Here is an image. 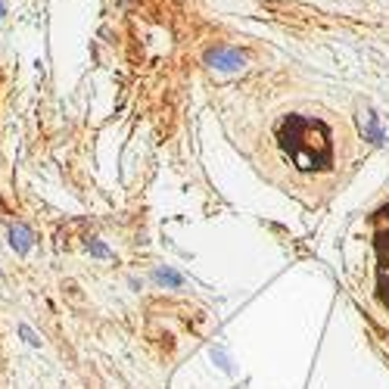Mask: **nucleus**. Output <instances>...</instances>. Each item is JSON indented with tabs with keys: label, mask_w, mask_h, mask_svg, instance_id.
Here are the masks:
<instances>
[{
	"label": "nucleus",
	"mask_w": 389,
	"mask_h": 389,
	"mask_svg": "<svg viewBox=\"0 0 389 389\" xmlns=\"http://www.w3.org/2000/svg\"><path fill=\"white\" fill-rule=\"evenodd\" d=\"M365 137L367 140H374V144H383V128H380V122H377V116L374 112H367V125H365Z\"/></svg>",
	"instance_id": "nucleus-5"
},
{
	"label": "nucleus",
	"mask_w": 389,
	"mask_h": 389,
	"mask_svg": "<svg viewBox=\"0 0 389 389\" xmlns=\"http://www.w3.org/2000/svg\"><path fill=\"white\" fill-rule=\"evenodd\" d=\"M277 144L299 171H324L333 165L330 128L321 119L299 116V112L284 116L277 125Z\"/></svg>",
	"instance_id": "nucleus-1"
},
{
	"label": "nucleus",
	"mask_w": 389,
	"mask_h": 389,
	"mask_svg": "<svg viewBox=\"0 0 389 389\" xmlns=\"http://www.w3.org/2000/svg\"><path fill=\"white\" fill-rule=\"evenodd\" d=\"M122 3H128V0H122Z\"/></svg>",
	"instance_id": "nucleus-9"
},
{
	"label": "nucleus",
	"mask_w": 389,
	"mask_h": 389,
	"mask_svg": "<svg viewBox=\"0 0 389 389\" xmlns=\"http://www.w3.org/2000/svg\"><path fill=\"white\" fill-rule=\"evenodd\" d=\"M87 252H91V256H97V259H109L112 256V250L106 243H100V240H87Z\"/></svg>",
	"instance_id": "nucleus-6"
},
{
	"label": "nucleus",
	"mask_w": 389,
	"mask_h": 389,
	"mask_svg": "<svg viewBox=\"0 0 389 389\" xmlns=\"http://www.w3.org/2000/svg\"><path fill=\"white\" fill-rule=\"evenodd\" d=\"M203 63L215 72H240L246 66V56L240 50H234V47H209Z\"/></svg>",
	"instance_id": "nucleus-2"
},
{
	"label": "nucleus",
	"mask_w": 389,
	"mask_h": 389,
	"mask_svg": "<svg viewBox=\"0 0 389 389\" xmlns=\"http://www.w3.org/2000/svg\"><path fill=\"white\" fill-rule=\"evenodd\" d=\"M153 280H156L159 287H171V290H181V287H184V277H181L178 271H171V268H156V271H153Z\"/></svg>",
	"instance_id": "nucleus-4"
},
{
	"label": "nucleus",
	"mask_w": 389,
	"mask_h": 389,
	"mask_svg": "<svg viewBox=\"0 0 389 389\" xmlns=\"http://www.w3.org/2000/svg\"><path fill=\"white\" fill-rule=\"evenodd\" d=\"M3 16H6V0H0V22H3Z\"/></svg>",
	"instance_id": "nucleus-8"
},
{
	"label": "nucleus",
	"mask_w": 389,
	"mask_h": 389,
	"mask_svg": "<svg viewBox=\"0 0 389 389\" xmlns=\"http://www.w3.org/2000/svg\"><path fill=\"white\" fill-rule=\"evenodd\" d=\"M19 333H22V340H25V343H29V346H41V337H38V333L35 330H31V327L29 324H19Z\"/></svg>",
	"instance_id": "nucleus-7"
},
{
	"label": "nucleus",
	"mask_w": 389,
	"mask_h": 389,
	"mask_svg": "<svg viewBox=\"0 0 389 389\" xmlns=\"http://www.w3.org/2000/svg\"><path fill=\"white\" fill-rule=\"evenodd\" d=\"M31 243H35V234H31V227L22 224V221H16V224L10 227V246L19 252V256H25V252L31 250Z\"/></svg>",
	"instance_id": "nucleus-3"
}]
</instances>
